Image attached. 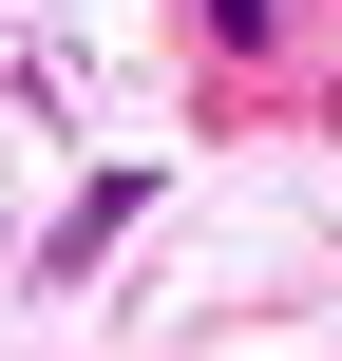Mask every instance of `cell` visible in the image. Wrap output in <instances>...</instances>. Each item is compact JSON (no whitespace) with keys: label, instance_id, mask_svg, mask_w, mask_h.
Instances as JSON below:
<instances>
[{"label":"cell","instance_id":"1","mask_svg":"<svg viewBox=\"0 0 342 361\" xmlns=\"http://www.w3.org/2000/svg\"><path fill=\"white\" fill-rule=\"evenodd\" d=\"M209 57H286V0H209Z\"/></svg>","mask_w":342,"mask_h":361}]
</instances>
